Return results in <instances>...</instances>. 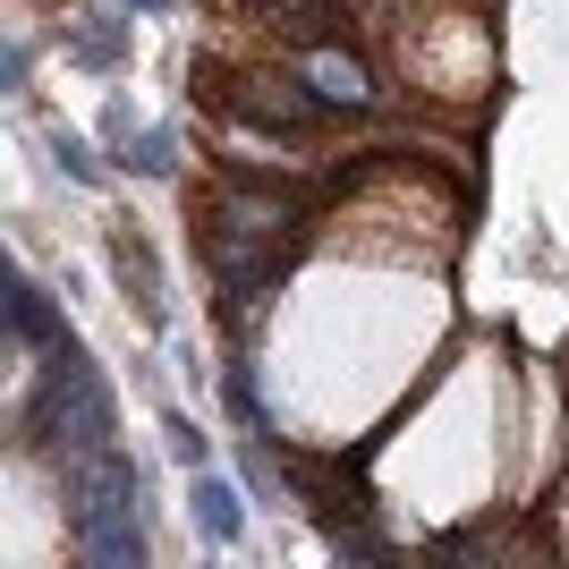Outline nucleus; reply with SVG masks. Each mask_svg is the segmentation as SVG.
<instances>
[{"label":"nucleus","instance_id":"obj_1","mask_svg":"<svg viewBox=\"0 0 569 569\" xmlns=\"http://www.w3.org/2000/svg\"><path fill=\"white\" fill-rule=\"evenodd\" d=\"M307 247V196L272 188V179H221L196 204V256L213 272L221 298L256 307L263 289L289 272V256Z\"/></svg>","mask_w":569,"mask_h":569},{"label":"nucleus","instance_id":"obj_2","mask_svg":"<svg viewBox=\"0 0 569 569\" xmlns=\"http://www.w3.org/2000/svg\"><path fill=\"white\" fill-rule=\"evenodd\" d=\"M26 433L43 442V451H60V468L69 459H94V451H119L111 433V391H102L94 357L77 349V340H60V349H43V382H34V400H26Z\"/></svg>","mask_w":569,"mask_h":569},{"label":"nucleus","instance_id":"obj_3","mask_svg":"<svg viewBox=\"0 0 569 569\" xmlns=\"http://www.w3.org/2000/svg\"><path fill=\"white\" fill-rule=\"evenodd\" d=\"M69 527H111V519H144V468L128 451H94L69 459Z\"/></svg>","mask_w":569,"mask_h":569},{"label":"nucleus","instance_id":"obj_4","mask_svg":"<svg viewBox=\"0 0 569 569\" xmlns=\"http://www.w3.org/2000/svg\"><path fill=\"white\" fill-rule=\"evenodd\" d=\"M230 102L238 119H256V128H289V137H307V128H323V111L332 102L315 94L307 77H281V69H247V77H230Z\"/></svg>","mask_w":569,"mask_h":569},{"label":"nucleus","instance_id":"obj_5","mask_svg":"<svg viewBox=\"0 0 569 569\" xmlns=\"http://www.w3.org/2000/svg\"><path fill=\"white\" fill-rule=\"evenodd\" d=\"M315 86V94L332 102L340 119H357V111H375V77H366V60L357 51H340V43H323V51H307V69H298Z\"/></svg>","mask_w":569,"mask_h":569},{"label":"nucleus","instance_id":"obj_6","mask_svg":"<svg viewBox=\"0 0 569 569\" xmlns=\"http://www.w3.org/2000/svg\"><path fill=\"white\" fill-rule=\"evenodd\" d=\"M247 9H263L272 34H289V43H307V51L349 34V0H247Z\"/></svg>","mask_w":569,"mask_h":569},{"label":"nucleus","instance_id":"obj_7","mask_svg":"<svg viewBox=\"0 0 569 569\" xmlns=\"http://www.w3.org/2000/svg\"><path fill=\"white\" fill-rule=\"evenodd\" d=\"M111 272H119V289L137 298V315H144V323H162V315H170L162 263H153V247H144L137 230H111Z\"/></svg>","mask_w":569,"mask_h":569},{"label":"nucleus","instance_id":"obj_8","mask_svg":"<svg viewBox=\"0 0 569 569\" xmlns=\"http://www.w3.org/2000/svg\"><path fill=\"white\" fill-rule=\"evenodd\" d=\"M9 332H18V349H60V340H69L60 307H51V298L26 281V272H9Z\"/></svg>","mask_w":569,"mask_h":569},{"label":"nucleus","instance_id":"obj_9","mask_svg":"<svg viewBox=\"0 0 569 569\" xmlns=\"http://www.w3.org/2000/svg\"><path fill=\"white\" fill-rule=\"evenodd\" d=\"M188 519H196L204 545H238V536H247V501H238L221 476H196L188 485Z\"/></svg>","mask_w":569,"mask_h":569},{"label":"nucleus","instance_id":"obj_10","mask_svg":"<svg viewBox=\"0 0 569 569\" xmlns=\"http://www.w3.org/2000/svg\"><path fill=\"white\" fill-rule=\"evenodd\" d=\"M69 60H77V69H102V77H111L119 60H128V26H119V18H77Z\"/></svg>","mask_w":569,"mask_h":569},{"label":"nucleus","instance_id":"obj_11","mask_svg":"<svg viewBox=\"0 0 569 569\" xmlns=\"http://www.w3.org/2000/svg\"><path fill=\"white\" fill-rule=\"evenodd\" d=\"M119 162L137 170V179H170V170H179V137H170V128H137V137L119 144Z\"/></svg>","mask_w":569,"mask_h":569},{"label":"nucleus","instance_id":"obj_12","mask_svg":"<svg viewBox=\"0 0 569 569\" xmlns=\"http://www.w3.org/2000/svg\"><path fill=\"white\" fill-rule=\"evenodd\" d=\"M221 408H230L247 433H263V391H256V366H247V357H230V366H221Z\"/></svg>","mask_w":569,"mask_h":569},{"label":"nucleus","instance_id":"obj_13","mask_svg":"<svg viewBox=\"0 0 569 569\" xmlns=\"http://www.w3.org/2000/svg\"><path fill=\"white\" fill-rule=\"evenodd\" d=\"M43 144H51V162L69 170L77 188H102V162H94V144L77 137V128H43Z\"/></svg>","mask_w":569,"mask_h":569},{"label":"nucleus","instance_id":"obj_14","mask_svg":"<svg viewBox=\"0 0 569 569\" xmlns=\"http://www.w3.org/2000/svg\"><path fill=\"white\" fill-rule=\"evenodd\" d=\"M162 433H170V459H179V468H188V476H204V459H213V442H204V426H196L188 408H170V417H162Z\"/></svg>","mask_w":569,"mask_h":569},{"label":"nucleus","instance_id":"obj_15","mask_svg":"<svg viewBox=\"0 0 569 569\" xmlns=\"http://www.w3.org/2000/svg\"><path fill=\"white\" fill-rule=\"evenodd\" d=\"M426 569H501V545H493V536H476V527H468V536H451V545L433 552Z\"/></svg>","mask_w":569,"mask_h":569},{"label":"nucleus","instance_id":"obj_16","mask_svg":"<svg viewBox=\"0 0 569 569\" xmlns=\"http://www.w3.org/2000/svg\"><path fill=\"white\" fill-rule=\"evenodd\" d=\"M119 9H144V18H162V9H179V0H119Z\"/></svg>","mask_w":569,"mask_h":569}]
</instances>
